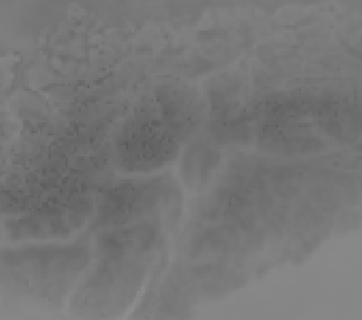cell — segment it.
Wrapping results in <instances>:
<instances>
[{
  "mask_svg": "<svg viewBox=\"0 0 362 320\" xmlns=\"http://www.w3.org/2000/svg\"><path fill=\"white\" fill-rule=\"evenodd\" d=\"M158 115L178 142L192 139L205 117L202 100L197 91L183 84L164 85L156 91Z\"/></svg>",
  "mask_w": 362,
  "mask_h": 320,
  "instance_id": "ba28073f",
  "label": "cell"
},
{
  "mask_svg": "<svg viewBox=\"0 0 362 320\" xmlns=\"http://www.w3.org/2000/svg\"><path fill=\"white\" fill-rule=\"evenodd\" d=\"M90 261L84 245H45L6 251L4 270L17 287L35 296H56L69 287Z\"/></svg>",
  "mask_w": 362,
  "mask_h": 320,
  "instance_id": "6da1fadb",
  "label": "cell"
},
{
  "mask_svg": "<svg viewBox=\"0 0 362 320\" xmlns=\"http://www.w3.org/2000/svg\"><path fill=\"white\" fill-rule=\"evenodd\" d=\"M263 234L255 224H216L199 229L190 240L195 258H239L261 248Z\"/></svg>",
  "mask_w": 362,
  "mask_h": 320,
  "instance_id": "52a82bcc",
  "label": "cell"
},
{
  "mask_svg": "<svg viewBox=\"0 0 362 320\" xmlns=\"http://www.w3.org/2000/svg\"><path fill=\"white\" fill-rule=\"evenodd\" d=\"M221 154L205 144L194 142L185 151L181 163V176L194 190L206 187L218 168Z\"/></svg>",
  "mask_w": 362,
  "mask_h": 320,
  "instance_id": "8fae6325",
  "label": "cell"
},
{
  "mask_svg": "<svg viewBox=\"0 0 362 320\" xmlns=\"http://www.w3.org/2000/svg\"><path fill=\"white\" fill-rule=\"evenodd\" d=\"M258 144L268 152L305 153L319 148L320 139L310 129L284 119H267L258 129Z\"/></svg>",
  "mask_w": 362,
  "mask_h": 320,
  "instance_id": "30bf717a",
  "label": "cell"
},
{
  "mask_svg": "<svg viewBox=\"0 0 362 320\" xmlns=\"http://www.w3.org/2000/svg\"><path fill=\"white\" fill-rule=\"evenodd\" d=\"M180 152V142L161 122L158 110H139L127 120L114 139V158L131 173H147L165 166Z\"/></svg>",
  "mask_w": 362,
  "mask_h": 320,
  "instance_id": "7a4b0ae2",
  "label": "cell"
},
{
  "mask_svg": "<svg viewBox=\"0 0 362 320\" xmlns=\"http://www.w3.org/2000/svg\"><path fill=\"white\" fill-rule=\"evenodd\" d=\"M171 190L161 181L124 182L105 190L96 204L93 227L154 224L171 200Z\"/></svg>",
  "mask_w": 362,
  "mask_h": 320,
  "instance_id": "3957f363",
  "label": "cell"
},
{
  "mask_svg": "<svg viewBox=\"0 0 362 320\" xmlns=\"http://www.w3.org/2000/svg\"><path fill=\"white\" fill-rule=\"evenodd\" d=\"M142 277L144 268L134 260L103 257L78 291L76 304L93 311L125 306L135 296Z\"/></svg>",
  "mask_w": 362,
  "mask_h": 320,
  "instance_id": "277c9868",
  "label": "cell"
},
{
  "mask_svg": "<svg viewBox=\"0 0 362 320\" xmlns=\"http://www.w3.org/2000/svg\"><path fill=\"white\" fill-rule=\"evenodd\" d=\"M159 240L160 228L156 224H139L102 229L96 245L102 257L134 260L152 251Z\"/></svg>",
  "mask_w": 362,
  "mask_h": 320,
  "instance_id": "9c48e42d",
  "label": "cell"
},
{
  "mask_svg": "<svg viewBox=\"0 0 362 320\" xmlns=\"http://www.w3.org/2000/svg\"><path fill=\"white\" fill-rule=\"evenodd\" d=\"M93 211L88 199H69L66 202L49 204L34 210L30 215L10 222L13 239L42 240L67 236L81 227Z\"/></svg>",
  "mask_w": 362,
  "mask_h": 320,
  "instance_id": "5b68a950",
  "label": "cell"
},
{
  "mask_svg": "<svg viewBox=\"0 0 362 320\" xmlns=\"http://www.w3.org/2000/svg\"><path fill=\"white\" fill-rule=\"evenodd\" d=\"M269 195L223 181L199 204L202 219L214 224H255L269 209Z\"/></svg>",
  "mask_w": 362,
  "mask_h": 320,
  "instance_id": "8992f818",
  "label": "cell"
}]
</instances>
